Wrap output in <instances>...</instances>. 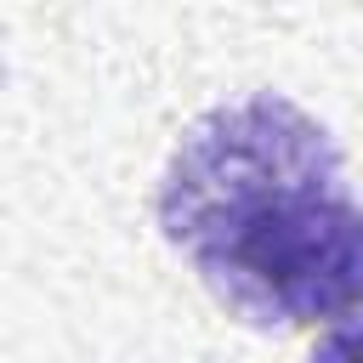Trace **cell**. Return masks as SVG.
<instances>
[{
    "mask_svg": "<svg viewBox=\"0 0 363 363\" xmlns=\"http://www.w3.org/2000/svg\"><path fill=\"white\" fill-rule=\"evenodd\" d=\"M159 221L199 278L255 323H363V204L329 136L255 96L199 119L164 176Z\"/></svg>",
    "mask_w": 363,
    "mask_h": 363,
    "instance_id": "obj_1",
    "label": "cell"
}]
</instances>
